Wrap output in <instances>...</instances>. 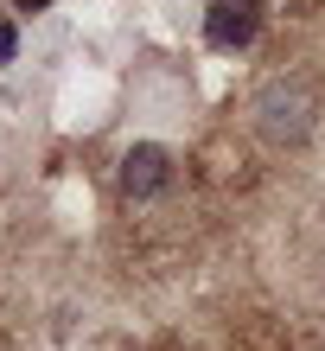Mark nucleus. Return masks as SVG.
<instances>
[{
  "label": "nucleus",
  "instance_id": "nucleus-1",
  "mask_svg": "<svg viewBox=\"0 0 325 351\" xmlns=\"http://www.w3.org/2000/svg\"><path fill=\"white\" fill-rule=\"evenodd\" d=\"M255 128L274 141V147H287V141H307L313 134V90L300 84V77H274V84L255 90Z\"/></svg>",
  "mask_w": 325,
  "mask_h": 351
},
{
  "label": "nucleus",
  "instance_id": "nucleus-2",
  "mask_svg": "<svg viewBox=\"0 0 325 351\" xmlns=\"http://www.w3.org/2000/svg\"><path fill=\"white\" fill-rule=\"evenodd\" d=\"M261 32V0H211L205 13V38L217 51H242Z\"/></svg>",
  "mask_w": 325,
  "mask_h": 351
},
{
  "label": "nucleus",
  "instance_id": "nucleus-3",
  "mask_svg": "<svg viewBox=\"0 0 325 351\" xmlns=\"http://www.w3.org/2000/svg\"><path fill=\"white\" fill-rule=\"evenodd\" d=\"M166 179H172V154L159 147V141H140V147H128V160H121V192H128V198L166 192Z\"/></svg>",
  "mask_w": 325,
  "mask_h": 351
},
{
  "label": "nucleus",
  "instance_id": "nucleus-4",
  "mask_svg": "<svg viewBox=\"0 0 325 351\" xmlns=\"http://www.w3.org/2000/svg\"><path fill=\"white\" fill-rule=\"evenodd\" d=\"M13 51H19V38H13L7 19H0V64H13Z\"/></svg>",
  "mask_w": 325,
  "mask_h": 351
},
{
  "label": "nucleus",
  "instance_id": "nucleus-5",
  "mask_svg": "<svg viewBox=\"0 0 325 351\" xmlns=\"http://www.w3.org/2000/svg\"><path fill=\"white\" fill-rule=\"evenodd\" d=\"M13 7H19V13H38V7H51V0H13Z\"/></svg>",
  "mask_w": 325,
  "mask_h": 351
}]
</instances>
